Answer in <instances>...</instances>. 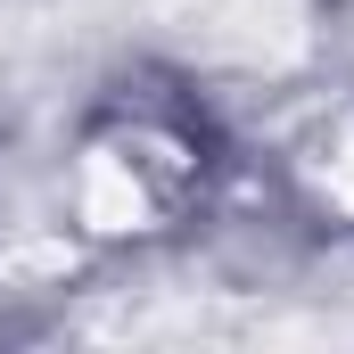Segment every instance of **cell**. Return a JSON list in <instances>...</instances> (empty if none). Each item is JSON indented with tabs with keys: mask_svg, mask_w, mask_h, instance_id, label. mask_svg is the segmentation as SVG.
<instances>
[{
	"mask_svg": "<svg viewBox=\"0 0 354 354\" xmlns=\"http://www.w3.org/2000/svg\"><path fill=\"white\" fill-rule=\"evenodd\" d=\"M313 189L354 223V115L330 124V140H322V157H313Z\"/></svg>",
	"mask_w": 354,
	"mask_h": 354,
	"instance_id": "6da1fadb",
	"label": "cell"
}]
</instances>
